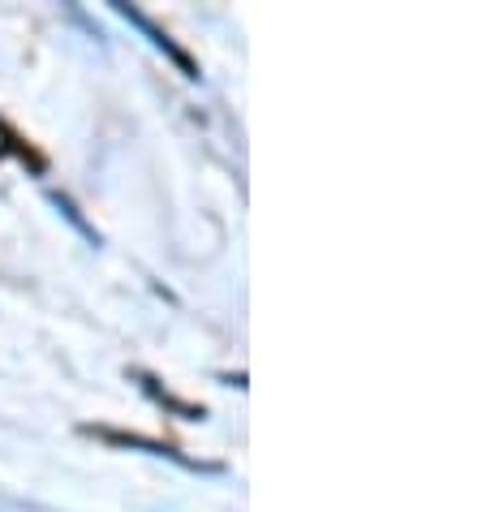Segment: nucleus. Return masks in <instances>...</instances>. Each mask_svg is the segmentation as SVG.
Here are the masks:
<instances>
[{
    "instance_id": "7ed1b4c3",
    "label": "nucleus",
    "mask_w": 482,
    "mask_h": 512,
    "mask_svg": "<svg viewBox=\"0 0 482 512\" xmlns=\"http://www.w3.org/2000/svg\"><path fill=\"white\" fill-rule=\"evenodd\" d=\"M0 155H5V160H18L31 177H44V173H48V155L39 151L35 142L5 117V112H0Z\"/></svg>"
},
{
    "instance_id": "f03ea898",
    "label": "nucleus",
    "mask_w": 482,
    "mask_h": 512,
    "mask_svg": "<svg viewBox=\"0 0 482 512\" xmlns=\"http://www.w3.org/2000/svg\"><path fill=\"white\" fill-rule=\"evenodd\" d=\"M112 9H117V13H121V18H125V22H134V26H138V31H143V35L151 39V48H160V52L168 56V61H173V65L181 69V78H190V82L198 78V61H194V56H190L186 48H181V44H177V39H173V35H168V31H160V26H155V22L147 18V13H143V9H134V5H121V0H117V5H112Z\"/></svg>"
},
{
    "instance_id": "39448f33",
    "label": "nucleus",
    "mask_w": 482,
    "mask_h": 512,
    "mask_svg": "<svg viewBox=\"0 0 482 512\" xmlns=\"http://www.w3.org/2000/svg\"><path fill=\"white\" fill-rule=\"evenodd\" d=\"M52 203H56V207H61V211H65V220H69V224H74V229H78L82 237H87V241H91V246H99V233L91 229V224H87V220H82V216H78V207H74V203H69V198H65V194H52Z\"/></svg>"
},
{
    "instance_id": "20e7f679",
    "label": "nucleus",
    "mask_w": 482,
    "mask_h": 512,
    "mask_svg": "<svg viewBox=\"0 0 482 512\" xmlns=\"http://www.w3.org/2000/svg\"><path fill=\"white\" fill-rule=\"evenodd\" d=\"M130 379H138V388H143L160 409H168L173 418H186V422H203V418H207L203 405H198V401H181V396H177L173 388H164V383L155 379L151 371H130Z\"/></svg>"
},
{
    "instance_id": "f257e3e1",
    "label": "nucleus",
    "mask_w": 482,
    "mask_h": 512,
    "mask_svg": "<svg viewBox=\"0 0 482 512\" xmlns=\"http://www.w3.org/2000/svg\"><path fill=\"white\" fill-rule=\"evenodd\" d=\"M82 435H91V439H99V444H112V448H143V452H151V457H164V461H177L181 469H194V474H220L224 465H216V461H194V457H186L177 444H168V439H151V435H138V431H117V426H82Z\"/></svg>"
}]
</instances>
